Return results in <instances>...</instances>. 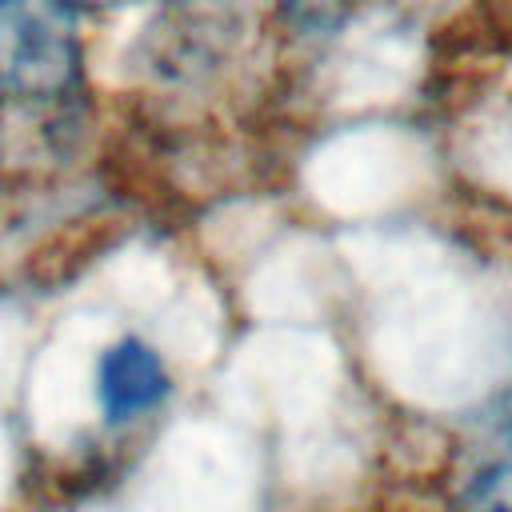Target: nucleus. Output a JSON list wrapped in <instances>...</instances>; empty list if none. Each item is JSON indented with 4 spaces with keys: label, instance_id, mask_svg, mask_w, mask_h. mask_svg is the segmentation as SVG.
<instances>
[{
    "label": "nucleus",
    "instance_id": "1",
    "mask_svg": "<svg viewBox=\"0 0 512 512\" xmlns=\"http://www.w3.org/2000/svg\"><path fill=\"white\" fill-rule=\"evenodd\" d=\"M84 80L76 0H0V112L64 108Z\"/></svg>",
    "mask_w": 512,
    "mask_h": 512
},
{
    "label": "nucleus",
    "instance_id": "2",
    "mask_svg": "<svg viewBox=\"0 0 512 512\" xmlns=\"http://www.w3.org/2000/svg\"><path fill=\"white\" fill-rule=\"evenodd\" d=\"M92 392L100 420L108 428H128L164 408L172 396V368L164 352L144 336H120L96 356Z\"/></svg>",
    "mask_w": 512,
    "mask_h": 512
},
{
    "label": "nucleus",
    "instance_id": "3",
    "mask_svg": "<svg viewBox=\"0 0 512 512\" xmlns=\"http://www.w3.org/2000/svg\"><path fill=\"white\" fill-rule=\"evenodd\" d=\"M444 512H512V412L500 420V448L456 484Z\"/></svg>",
    "mask_w": 512,
    "mask_h": 512
}]
</instances>
